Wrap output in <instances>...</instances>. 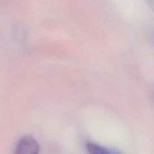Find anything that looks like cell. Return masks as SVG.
Returning <instances> with one entry per match:
<instances>
[{
  "label": "cell",
  "instance_id": "7a4b0ae2",
  "mask_svg": "<svg viewBox=\"0 0 154 154\" xmlns=\"http://www.w3.org/2000/svg\"><path fill=\"white\" fill-rule=\"evenodd\" d=\"M87 149L90 153L93 154H109L113 153L111 150L102 147V146L97 145L93 143H88L87 144Z\"/></svg>",
  "mask_w": 154,
  "mask_h": 154
},
{
  "label": "cell",
  "instance_id": "6da1fadb",
  "mask_svg": "<svg viewBox=\"0 0 154 154\" xmlns=\"http://www.w3.org/2000/svg\"><path fill=\"white\" fill-rule=\"evenodd\" d=\"M40 150L38 141L31 136H25L21 138L16 147L15 153L20 154H36Z\"/></svg>",
  "mask_w": 154,
  "mask_h": 154
}]
</instances>
